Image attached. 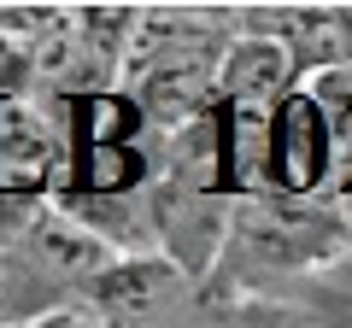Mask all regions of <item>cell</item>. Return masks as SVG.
Instances as JSON below:
<instances>
[{
  "label": "cell",
  "mask_w": 352,
  "mask_h": 328,
  "mask_svg": "<svg viewBox=\"0 0 352 328\" xmlns=\"http://www.w3.org/2000/svg\"><path fill=\"white\" fill-rule=\"evenodd\" d=\"M352 253L346 200H235L229 240L206 281L212 305H258L264 276H317Z\"/></svg>",
  "instance_id": "obj_1"
},
{
  "label": "cell",
  "mask_w": 352,
  "mask_h": 328,
  "mask_svg": "<svg viewBox=\"0 0 352 328\" xmlns=\"http://www.w3.org/2000/svg\"><path fill=\"white\" fill-rule=\"evenodd\" d=\"M71 182V135L65 112L47 94L0 100V194L6 200H59Z\"/></svg>",
  "instance_id": "obj_2"
},
{
  "label": "cell",
  "mask_w": 352,
  "mask_h": 328,
  "mask_svg": "<svg viewBox=\"0 0 352 328\" xmlns=\"http://www.w3.org/2000/svg\"><path fill=\"white\" fill-rule=\"evenodd\" d=\"M270 200H335V112L305 82L270 112Z\"/></svg>",
  "instance_id": "obj_3"
},
{
  "label": "cell",
  "mask_w": 352,
  "mask_h": 328,
  "mask_svg": "<svg viewBox=\"0 0 352 328\" xmlns=\"http://www.w3.org/2000/svg\"><path fill=\"white\" fill-rule=\"evenodd\" d=\"M300 89V65L282 41L270 36H241L229 41L223 71H217V106H235V112H276L288 94Z\"/></svg>",
  "instance_id": "obj_4"
},
{
  "label": "cell",
  "mask_w": 352,
  "mask_h": 328,
  "mask_svg": "<svg viewBox=\"0 0 352 328\" xmlns=\"http://www.w3.org/2000/svg\"><path fill=\"white\" fill-rule=\"evenodd\" d=\"M12 94H36V53L30 41L0 30V100H12Z\"/></svg>",
  "instance_id": "obj_5"
},
{
  "label": "cell",
  "mask_w": 352,
  "mask_h": 328,
  "mask_svg": "<svg viewBox=\"0 0 352 328\" xmlns=\"http://www.w3.org/2000/svg\"><path fill=\"white\" fill-rule=\"evenodd\" d=\"M41 328H106V323H100V316H94V311H82V305H76V311L53 316V323H41Z\"/></svg>",
  "instance_id": "obj_6"
},
{
  "label": "cell",
  "mask_w": 352,
  "mask_h": 328,
  "mask_svg": "<svg viewBox=\"0 0 352 328\" xmlns=\"http://www.w3.org/2000/svg\"><path fill=\"white\" fill-rule=\"evenodd\" d=\"M36 328H41V323H36Z\"/></svg>",
  "instance_id": "obj_7"
}]
</instances>
